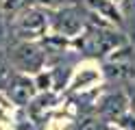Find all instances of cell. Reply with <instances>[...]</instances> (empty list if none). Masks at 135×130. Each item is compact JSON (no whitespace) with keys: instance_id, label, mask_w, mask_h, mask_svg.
I'll return each instance as SVG.
<instances>
[{"instance_id":"10","label":"cell","mask_w":135,"mask_h":130,"mask_svg":"<svg viewBox=\"0 0 135 130\" xmlns=\"http://www.w3.org/2000/svg\"><path fill=\"white\" fill-rule=\"evenodd\" d=\"M98 78V74L96 72H83V74H79L76 78H74V82H72V87H85L87 82H91V80H96Z\"/></svg>"},{"instance_id":"6","label":"cell","mask_w":135,"mask_h":130,"mask_svg":"<svg viewBox=\"0 0 135 130\" xmlns=\"http://www.w3.org/2000/svg\"><path fill=\"white\" fill-rule=\"evenodd\" d=\"M37 91V85L35 80H31L28 76L24 74H13L9 76V80H7V95H9V100L24 106V104H28L33 100V95Z\"/></svg>"},{"instance_id":"1","label":"cell","mask_w":135,"mask_h":130,"mask_svg":"<svg viewBox=\"0 0 135 130\" xmlns=\"http://www.w3.org/2000/svg\"><path fill=\"white\" fill-rule=\"evenodd\" d=\"M122 41L124 39L118 33L89 26V28L76 39V48L81 52H85V54H89V56H103L107 52H113L115 48H120Z\"/></svg>"},{"instance_id":"11","label":"cell","mask_w":135,"mask_h":130,"mask_svg":"<svg viewBox=\"0 0 135 130\" xmlns=\"http://www.w3.org/2000/svg\"><path fill=\"white\" fill-rule=\"evenodd\" d=\"M79 130H107V124L103 119H85Z\"/></svg>"},{"instance_id":"14","label":"cell","mask_w":135,"mask_h":130,"mask_svg":"<svg viewBox=\"0 0 135 130\" xmlns=\"http://www.w3.org/2000/svg\"><path fill=\"white\" fill-rule=\"evenodd\" d=\"M129 104H131V113L135 115V93H133V98H131V102H129Z\"/></svg>"},{"instance_id":"15","label":"cell","mask_w":135,"mask_h":130,"mask_svg":"<svg viewBox=\"0 0 135 130\" xmlns=\"http://www.w3.org/2000/svg\"><path fill=\"white\" fill-rule=\"evenodd\" d=\"M0 2H2V0H0Z\"/></svg>"},{"instance_id":"2","label":"cell","mask_w":135,"mask_h":130,"mask_svg":"<svg viewBox=\"0 0 135 130\" xmlns=\"http://www.w3.org/2000/svg\"><path fill=\"white\" fill-rule=\"evenodd\" d=\"M48 24H50V20H48V15L41 11V9L26 7L24 11H20L18 17H15L13 33H15V37L22 39V41H33V39L44 37Z\"/></svg>"},{"instance_id":"7","label":"cell","mask_w":135,"mask_h":130,"mask_svg":"<svg viewBox=\"0 0 135 130\" xmlns=\"http://www.w3.org/2000/svg\"><path fill=\"white\" fill-rule=\"evenodd\" d=\"M126 108H129V100H126L124 93H109L100 100V106H98V115L103 121H120V117L126 115Z\"/></svg>"},{"instance_id":"8","label":"cell","mask_w":135,"mask_h":130,"mask_svg":"<svg viewBox=\"0 0 135 130\" xmlns=\"http://www.w3.org/2000/svg\"><path fill=\"white\" fill-rule=\"evenodd\" d=\"M85 4L94 15H100L105 20H109L111 24H118V26L122 24V15H120L113 0H85Z\"/></svg>"},{"instance_id":"13","label":"cell","mask_w":135,"mask_h":130,"mask_svg":"<svg viewBox=\"0 0 135 130\" xmlns=\"http://www.w3.org/2000/svg\"><path fill=\"white\" fill-rule=\"evenodd\" d=\"M39 4H46V7H57V4H68V2H74V0H37Z\"/></svg>"},{"instance_id":"3","label":"cell","mask_w":135,"mask_h":130,"mask_svg":"<svg viewBox=\"0 0 135 130\" xmlns=\"http://www.w3.org/2000/svg\"><path fill=\"white\" fill-rule=\"evenodd\" d=\"M11 63L24 74H37L41 67H44L46 54L37 43L33 41H20L11 48Z\"/></svg>"},{"instance_id":"4","label":"cell","mask_w":135,"mask_h":130,"mask_svg":"<svg viewBox=\"0 0 135 130\" xmlns=\"http://www.w3.org/2000/svg\"><path fill=\"white\" fill-rule=\"evenodd\" d=\"M107 76L115 78H135V50L133 48H115L105 65Z\"/></svg>"},{"instance_id":"5","label":"cell","mask_w":135,"mask_h":130,"mask_svg":"<svg viewBox=\"0 0 135 130\" xmlns=\"http://www.w3.org/2000/svg\"><path fill=\"white\" fill-rule=\"evenodd\" d=\"M52 26H55L57 35L76 37L85 28V17H83L81 9H76V7H63L52 15Z\"/></svg>"},{"instance_id":"9","label":"cell","mask_w":135,"mask_h":130,"mask_svg":"<svg viewBox=\"0 0 135 130\" xmlns=\"http://www.w3.org/2000/svg\"><path fill=\"white\" fill-rule=\"evenodd\" d=\"M28 2L31 0H2L0 2V11L2 13H7V15H13V13H20V11H24V9L28 7Z\"/></svg>"},{"instance_id":"12","label":"cell","mask_w":135,"mask_h":130,"mask_svg":"<svg viewBox=\"0 0 135 130\" xmlns=\"http://www.w3.org/2000/svg\"><path fill=\"white\" fill-rule=\"evenodd\" d=\"M9 76H11L9 74V65L0 59V82H7V80H9Z\"/></svg>"}]
</instances>
